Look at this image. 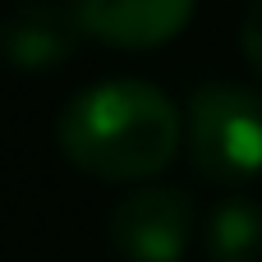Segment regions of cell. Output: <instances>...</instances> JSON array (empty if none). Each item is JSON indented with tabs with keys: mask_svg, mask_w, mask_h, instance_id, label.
<instances>
[{
	"mask_svg": "<svg viewBox=\"0 0 262 262\" xmlns=\"http://www.w3.org/2000/svg\"><path fill=\"white\" fill-rule=\"evenodd\" d=\"M193 239V198L170 184H138L106 216V244L120 262H180Z\"/></svg>",
	"mask_w": 262,
	"mask_h": 262,
	"instance_id": "obj_3",
	"label": "cell"
},
{
	"mask_svg": "<svg viewBox=\"0 0 262 262\" xmlns=\"http://www.w3.org/2000/svg\"><path fill=\"white\" fill-rule=\"evenodd\" d=\"M239 46H244V60H249V64L262 74V0H253V5H249V14H244Z\"/></svg>",
	"mask_w": 262,
	"mask_h": 262,
	"instance_id": "obj_7",
	"label": "cell"
},
{
	"mask_svg": "<svg viewBox=\"0 0 262 262\" xmlns=\"http://www.w3.org/2000/svg\"><path fill=\"white\" fill-rule=\"evenodd\" d=\"M83 37L78 0H18L0 18V60L18 74H46L69 64Z\"/></svg>",
	"mask_w": 262,
	"mask_h": 262,
	"instance_id": "obj_4",
	"label": "cell"
},
{
	"mask_svg": "<svg viewBox=\"0 0 262 262\" xmlns=\"http://www.w3.org/2000/svg\"><path fill=\"white\" fill-rule=\"evenodd\" d=\"M203 249L212 262H262V203L221 198L203 221Z\"/></svg>",
	"mask_w": 262,
	"mask_h": 262,
	"instance_id": "obj_6",
	"label": "cell"
},
{
	"mask_svg": "<svg viewBox=\"0 0 262 262\" xmlns=\"http://www.w3.org/2000/svg\"><path fill=\"white\" fill-rule=\"evenodd\" d=\"M55 143L74 170L106 184H138L180 157L184 115L161 88L143 78H111L64 101Z\"/></svg>",
	"mask_w": 262,
	"mask_h": 262,
	"instance_id": "obj_1",
	"label": "cell"
},
{
	"mask_svg": "<svg viewBox=\"0 0 262 262\" xmlns=\"http://www.w3.org/2000/svg\"><path fill=\"white\" fill-rule=\"evenodd\" d=\"M184 147L203 180L249 184L262 175V88L198 83L184 106Z\"/></svg>",
	"mask_w": 262,
	"mask_h": 262,
	"instance_id": "obj_2",
	"label": "cell"
},
{
	"mask_svg": "<svg viewBox=\"0 0 262 262\" xmlns=\"http://www.w3.org/2000/svg\"><path fill=\"white\" fill-rule=\"evenodd\" d=\"M198 0H78L83 32L115 51H152L180 37Z\"/></svg>",
	"mask_w": 262,
	"mask_h": 262,
	"instance_id": "obj_5",
	"label": "cell"
}]
</instances>
